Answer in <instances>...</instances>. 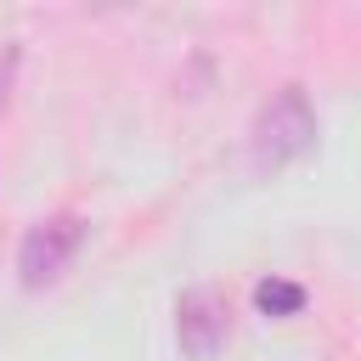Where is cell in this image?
I'll return each mask as SVG.
<instances>
[{"instance_id":"cell-5","label":"cell","mask_w":361,"mask_h":361,"mask_svg":"<svg viewBox=\"0 0 361 361\" xmlns=\"http://www.w3.org/2000/svg\"><path fill=\"white\" fill-rule=\"evenodd\" d=\"M17 62H23V51H17V45H0V113H6V102H11V85H17Z\"/></svg>"},{"instance_id":"cell-3","label":"cell","mask_w":361,"mask_h":361,"mask_svg":"<svg viewBox=\"0 0 361 361\" xmlns=\"http://www.w3.org/2000/svg\"><path fill=\"white\" fill-rule=\"evenodd\" d=\"M231 338V299L214 282H197L175 299V344L186 361H214Z\"/></svg>"},{"instance_id":"cell-4","label":"cell","mask_w":361,"mask_h":361,"mask_svg":"<svg viewBox=\"0 0 361 361\" xmlns=\"http://www.w3.org/2000/svg\"><path fill=\"white\" fill-rule=\"evenodd\" d=\"M254 305L265 316H299L305 310V288L288 282V276H265V282H254Z\"/></svg>"},{"instance_id":"cell-2","label":"cell","mask_w":361,"mask_h":361,"mask_svg":"<svg viewBox=\"0 0 361 361\" xmlns=\"http://www.w3.org/2000/svg\"><path fill=\"white\" fill-rule=\"evenodd\" d=\"M79 243H85V220L79 214H45V220H34L23 231V243H17V282L23 288H51L68 271V259L79 254Z\"/></svg>"},{"instance_id":"cell-1","label":"cell","mask_w":361,"mask_h":361,"mask_svg":"<svg viewBox=\"0 0 361 361\" xmlns=\"http://www.w3.org/2000/svg\"><path fill=\"white\" fill-rule=\"evenodd\" d=\"M316 147V107L305 96V85H282L259 102L254 124H248V164L259 175H276L288 164H299Z\"/></svg>"}]
</instances>
